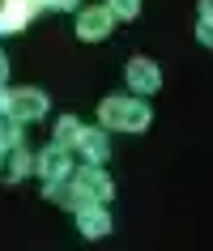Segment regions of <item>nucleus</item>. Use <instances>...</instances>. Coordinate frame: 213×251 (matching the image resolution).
<instances>
[{"instance_id":"obj_1","label":"nucleus","mask_w":213,"mask_h":251,"mask_svg":"<svg viewBox=\"0 0 213 251\" xmlns=\"http://www.w3.org/2000/svg\"><path fill=\"white\" fill-rule=\"evenodd\" d=\"M103 124L106 128H124V132H141L149 124V111L141 102H128V98H106L103 102Z\"/></svg>"},{"instance_id":"obj_2","label":"nucleus","mask_w":213,"mask_h":251,"mask_svg":"<svg viewBox=\"0 0 213 251\" xmlns=\"http://www.w3.org/2000/svg\"><path fill=\"white\" fill-rule=\"evenodd\" d=\"M43 111H47V98H43L39 90H17L13 98H9V115L13 119H39Z\"/></svg>"},{"instance_id":"obj_3","label":"nucleus","mask_w":213,"mask_h":251,"mask_svg":"<svg viewBox=\"0 0 213 251\" xmlns=\"http://www.w3.org/2000/svg\"><path fill=\"white\" fill-rule=\"evenodd\" d=\"M73 192H77V200H106L111 196V179L90 166V171L77 175V187H73Z\"/></svg>"},{"instance_id":"obj_4","label":"nucleus","mask_w":213,"mask_h":251,"mask_svg":"<svg viewBox=\"0 0 213 251\" xmlns=\"http://www.w3.org/2000/svg\"><path fill=\"white\" fill-rule=\"evenodd\" d=\"M111 9H85L81 13V22H77V34L81 39H103L106 30H111Z\"/></svg>"},{"instance_id":"obj_5","label":"nucleus","mask_w":213,"mask_h":251,"mask_svg":"<svg viewBox=\"0 0 213 251\" xmlns=\"http://www.w3.org/2000/svg\"><path fill=\"white\" fill-rule=\"evenodd\" d=\"M77 226H81V234H85V238H98V234H106V230H111V222H106V213L98 209V204H81Z\"/></svg>"},{"instance_id":"obj_6","label":"nucleus","mask_w":213,"mask_h":251,"mask_svg":"<svg viewBox=\"0 0 213 251\" xmlns=\"http://www.w3.org/2000/svg\"><path fill=\"white\" fill-rule=\"evenodd\" d=\"M39 171L47 175L52 183H60V179L68 175V153H64L60 145H55V149H47V153H43V162H39Z\"/></svg>"},{"instance_id":"obj_7","label":"nucleus","mask_w":213,"mask_h":251,"mask_svg":"<svg viewBox=\"0 0 213 251\" xmlns=\"http://www.w3.org/2000/svg\"><path fill=\"white\" fill-rule=\"evenodd\" d=\"M128 81H133V90H154V85H158V68L149 64V60H133V64H128Z\"/></svg>"},{"instance_id":"obj_8","label":"nucleus","mask_w":213,"mask_h":251,"mask_svg":"<svg viewBox=\"0 0 213 251\" xmlns=\"http://www.w3.org/2000/svg\"><path fill=\"white\" fill-rule=\"evenodd\" d=\"M77 149H81L90 162H103V158H106V136H103V132H81Z\"/></svg>"},{"instance_id":"obj_9","label":"nucleus","mask_w":213,"mask_h":251,"mask_svg":"<svg viewBox=\"0 0 213 251\" xmlns=\"http://www.w3.org/2000/svg\"><path fill=\"white\" fill-rule=\"evenodd\" d=\"M73 141H81V128L73 124V119H64V124L55 128V145L64 149V145H73Z\"/></svg>"},{"instance_id":"obj_10","label":"nucleus","mask_w":213,"mask_h":251,"mask_svg":"<svg viewBox=\"0 0 213 251\" xmlns=\"http://www.w3.org/2000/svg\"><path fill=\"white\" fill-rule=\"evenodd\" d=\"M106 9H111L115 17H136V9H141V0H111Z\"/></svg>"},{"instance_id":"obj_11","label":"nucleus","mask_w":213,"mask_h":251,"mask_svg":"<svg viewBox=\"0 0 213 251\" xmlns=\"http://www.w3.org/2000/svg\"><path fill=\"white\" fill-rule=\"evenodd\" d=\"M196 34H200V39H205V43L213 47V17H205V22H200V30H196Z\"/></svg>"},{"instance_id":"obj_12","label":"nucleus","mask_w":213,"mask_h":251,"mask_svg":"<svg viewBox=\"0 0 213 251\" xmlns=\"http://www.w3.org/2000/svg\"><path fill=\"white\" fill-rule=\"evenodd\" d=\"M200 13H205V17H213V0H200Z\"/></svg>"},{"instance_id":"obj_13","label":"nucleus","mask_w":213,"mask_h":251,"mask_svg":"<svg viewBox=\"0 0 213 251\" xmlns=\"http://www.w3.org/2000/svg\"><path fill=\"white\" fill-rule=\"evenodd\" d=\"M4 68H9V64H4V55H0V81H4Z\"/></svg>"},{"instance_id":"obj_14","label":"nucleus","mask_w":213,"mask_h":251,"mask_svg":"<svg viewBox=\"0 0 213 251\" xmlns=\"http://www.w3.org/2000/svg\"><path fill=\"white\" fill-rule=\"evenodd\" d=\"M55 4H77V0H55Z\"/></svg>"},{"instance_id":"obj_15","label":"nucleus","mask_w":213,"mask_h":251,"mask_svg":"<svg viewBox=\"0 0 213 251\" xmlns=\"http://www.w3.org/2000/svg\"><path fill=\"white\" fill-rule=\"evenodd\" d=\"M4 102H9V98H4V94H0V106H4Z\"/></svg>"}]
</instances>
